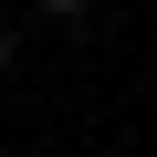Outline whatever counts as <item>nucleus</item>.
Listing matches in <instances>:
<instances>
[{
	"label": "nucleus",
	"mask_w": 157,
	"mask_h": 157,
	"mask_svg": "<svg viewBox=\"0 0 157 157\" xmlns=\"http://www.w3.org/2000/svg\"><path fill=\"white\" fill-rule=\"evenodd\" d=\"M0 63H11V21H0Z\"/></svg>",
	"instance_id": "1"
}]
</instances>
